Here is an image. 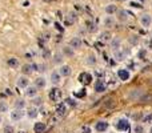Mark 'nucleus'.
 Returning <instances> with one entry per match:
<instances>
[{"label": "nucleus", "mask_w": 152, "mask_h": 133, "mask_svg": "<svg viewBox=\"0 0 152 133\" xmlns=\"http://www.w3.org/2000/svg\"><path fill=\"white\" fill-rule=\"evenodd\" d=\"M138 41H139L138 36H131L130 37V43L131 44H138Z\"/></svg>", "instance_id": "e433bc0d"}, {"label": "nucleus", "mask_w": 152, "mask_h": 133, "mask_svg": "<svg viewBox=\"0 0 152 133\" xmlns=\"http://www.w3.org/2000/svg\"><path fill=\"white\" fill-rule=\"evenodd\" d=\"M139 57H140V59L145 57V51H140V52H139Z\"/></svg>", "instance_id": "a19ab883"}, {"label": "nucleus", "mask_w": 152, "mask_h": 133, "mask_svg": "<svg viewBox=\"0 0 152 133\" xmlns=\"http://www.w3.org/2000/svg\"><path fill=\"white\" fill-rule=\"evenodd\" d=\"M151 133H152V128H151Z\"/></svg>", "instance_id": "49530a36"}, {"label": "nucleus", "mask_w": 152, "mask_h": 133, "mask_svg": "<svg viewBox=\"0 0 152 133\" xmlns=\"http://www.w3.org/2000/svg\"><path fill=\"white\" fill-rule=\"evenodd\" d=\"M23 116H24V112L22 111V109H16L15 108L14 112H11V119L14 120V121H18V120H22Z\"/></svg>", "instance_id": "423d86ee"}, {"label": "nucleus", "mask_w": 152, "mask_h": 133, "mask_svg": "<svg viewBox=\"0 0 152 133\" xmlns=\"http://www.w3.org/2000/svg\"><path fill=\"white\" fill-rule=\"evenodd\" d=\"M4 133H14V128H12V126H10V125L4 126Z\"/></svg>", "instance_id": "c9c22d12"}, {"label": "nucleus", "mask_w": 152, "mask_h": 133, "mask_svg": "<svg viewBox=\"0 0 152 133\" xmlns=\"http://www.w3.org/2000/svg\"><path fill=\"white\" fill-rule=\"evenodd\" d=\"M75 22H76V14L75 12H71V14L68 15L67 20H65V23H67V24H73Z\"/></svg>", "instance_id": "4be33fe9"}, {"label": "nucleus", "mask_w": 152, "mask_h": 133, "mask_svg": "<svg viewBox=\"0 0 152 133\" xmlns=\"http://www.w3.org/2000/svg\"><path fill=\"white\" fill-rule=\"evenodd\" d=\"M25 89H27V90H25V95L29 96V97L35 96V95L37 93V88H36V86H27Z\"/></svg>", "instance_id": "2eb2a0df"}, {"label": "nucleus", "mask_w": 152, "mask_h": 133, "mask_svg": "<svg viewBox=\"0 0 152 133\" xmlns=\"http://www.w3.org/2000/svg\"><path fill=\"white\" fill-rule=\"evenodd\" d=\"M55 112H56V116H58V117H63V116L67 113V105H65L64 103H60V104L56 107Z\"/></svg>", "instance_id": "20e7f679"}, {"label": "nucleus", "mask_w": 152, "mask_h": 133, "mask_svg": "<svg viewBox=\"0 0 152 133\" xmlns=\"http://www.w3.org/2000/svg\"><path fill=\"white\" fill-rule=\"evenodd\" d=\"M48 97H50L51 101H59L60 99H62V90L59 89V88H52V89L50 90V93H48Z\"/></svg>", "instance_id": "f257e3e1"}, {"label": "nucleus", "mask_w": 152, "mask_h": 133, "mask_svg": "<svg viewBox=\"0 0 152 133\" xmlns=\"http://www.w3.org/2000/svg\"><path fill=\"white\" fill-rule=\"evenodd\" d=\"M27 115H28L29 119H35V117H37V115H39V112H37L36 108H31L27 111Z\"/></svg>", "instance_id": "412c9836"}, {"label": "nucleus", "mask_w": 152, "mask_h": 133, "mask_svg": "<svg viewBox=\"0 0 152 133\" xmlns=\"http://www.w3.org/2000/svg\"><path fill=\"white\" fill-rule=\"evenodd\" d=\"M31 67H32L35 71H39V72H43L44 71V65L43 64H32Z\"/></svg>", "instance_id": "cd10ccee"}, {"label": "nucleus", "mask_w": 152, "mask_h": 133, "mask_svg": "<svg viewBox=\"0 0 152 133\" xmlns=\"http://www.w3.org/2000/svg\"><path fill=\"white\" fill-rule=\"evenodd\" d=\"M116 129L120 130V132H123V130H128V129H130V122L127 121L126 119L117 120V122H116Z\"/></svg>", "instance_id": "7ed1b4c3"}, {"label": "nucleus", "mask_w": 152, "mask_h": 133, "mask_svg": "<svg viewBox=\"0 0 152 133\" xmlns=\"http://www.w3.org/2000/svg\"><path fill=\"white\" fill-rule=\"evenodd\" d=\"M19 133H25V132H24V130H20V132H19Z\"/></svg>", "instance_id": "c03bdc74"}, {"label": "nucleus", "mask_w": 152, "mask_h": 133, "mask_svg": "<svg viewBox=\"0 0 152 133\" xmlns=\"http://www.w3.org/2000/svg\"><path fill=\"white\" fill-rule=\"evenodd\" d=\"M117 77L120 80H123V81H127V80L130 79V72L127 69H119L117 71Z\"/></svg>", "instance_id": "6e6552de"}, {"label": "nucleus", "mask_w": 152, "mask_h": 133, "mask_svg": "<svg viewBox=\"0 0 152 133\" xmlns=\"http://www.w3.org/2000/svg\"><path fill=\"white\" fill-rule=\"evenodd\" d=\"M65 105H71V107H76V105H77V103H76L75 100H73V99H67V100H65V103H64Z\"/></svg>", "instance_id": "c85d7f7f"}, {"label": "nucleus", "mask_w": 152, "mask_h": 133, "mask_svg": "<svg viewBox=\"0 0 152 133\" xmlns=\"http://www.w3.org/2000/svg\"><path fill=\"white\" fill-rule=\"evenodd\" d=\"M107 89V86H105V83L103 80H98L96 83H95V90L98 92V93H101V92H104Z\"/></svg>", "instance_id": "0eeeda50"}, {"label": "nucleus", "mask_w": 152, "mask_h": 133, "mask_svg": "<svg viewBox=\"0 0 152 133\" xmlns=\"http://www.w3.org/2000/svg\"><path fill=\"white\" fill-rule=\"evenodd\" d=\"M77 80H79L83 85H88V84H91V81H92V75L88 72H81L79 75V77H77Z\"/></svg>", "instance_id": "f03ea898"}, {"label": "nucleus", "mask_w": 152, "mask_h": 133, "mask_svg": "<svg viewBox=\"0 0 152 133\" xmlns=\"http://www.w3.org/2000/svg\"><path fill=\"white\" fill-rule=\"evenodd\" d=\"M107 129H108V122H105V121L96 122V130L98 132H105Z\"/></svg>", "instance_id": "9b49d317"}, {"label": "nucleus", "mask_w": 152, "mask_h": 133, "mask_svg": "<svg viewBox=\"0 0 152 133\" xmlns=\"http://www.w3.org/2000/svg\"><path fill=\"white\" fill-rule=\"evenodd\" d=\"M22 72L24 73V75H29V73L32 72V67H31V65H28V64L23 65V69H22Z\"/></svg>", "instance_id": "393cba45"}, {"label": "nucleus", "mask_w": 152, "mask_h": 133, "mask_svg": "<svg viewBox=\"0 0 152 133\" xmlns=\"http://www.w3.org/2000/svg\"><path fill=\"white\" fill-rule=\"evenodd\" d=\"M143 121L144 122H148V124H152V115H147L143 117Z\"/></svg>", "instance_id": "2f4dec72"}, {"label": "nucleus", "mask_w": 152, "mask_h": 133, "mask_svg": "<svg viewBox=\"0 0 152 133\" xmlns=\"http://www.w3.org/2000/svg\"><path fill=\"white\" fill-rule=\"evenodd\" d=\"M24 107H25V103L23 100H18L15 103V108L16 109H22V108H24Z\"/></svg>", "instance_id": "bb28decb"}, {"label": "nucleus", "mask_w": 152, "mask_h": 133, "mask_svg": "<svg viewBox=\"0 0 152 133\" xmlns=\"http://www.w3.org/2000/svg\"><path fill=\"white\" fill-rule=\"evenodd\" d=\"M104 25L108 27V28L109 27H113V25H115V19H113L111 15H108V16L104 19Z\"/></svg>", "instance_id": "dca6fc26"}, {"label": "nucleus", "mask_w": 152, "mask_h": 133, "mask_svg": "<svg viewBox=\"0 0 152 133\" xmlns=\"http://www.w3.org/2000/svg\"><path fill=\"white\" fill-rule=\"evenodd\" d=\"M104 107H107L108 109L113 108V107H115V103H113V99H107V100L104 101Z\"/></svg>", "instance_id": "b1692460"}, {"label": "nucleus", "mask_w": 152, "mask_h": 133, "mask_svg": "<svg viewBox=\"0 0 152 133\" xmlns=\"http://www.w3.org/2000/svg\"><path fill=\"white\" fill-rule=\"evenodd\" d=\"M95 63H96V57H95V55H90V56H88V64L94 65Z\"/></svg>", "instance_id": "7c9ffc66"}, {"label": "nucleus", "mask_w": 152, "mask_h": 133, "mask_svg": "<svg viewBox=\"0 0 152 133\" xmlns=\"http://www.w3.org/2000/svg\"><path fill=\"white\" fill-rule=\"evenodd\" d=\"M7 111H8V105H7V103L1 101V103H0V112H7Z\"/></svg>", "instance_id": "c756f323"}, {"label": "nucleus", "mask_w": 152, "mask_h": 133, "mask_svg": "<svg viewBox=\"0 0 152 133\" xmlns=\"http://www.w3.org/2000/svg\"><path fill=\"white\" fill-rule=\"evenodd\" d=\"M41 97H35L32 100V103H33V105H41Z\"/></svg>", "instance_id": "72a5a7b5"}, {"label": "nucleus", "mask_w": 152, "mask_h": 133, "mask_svg": "<svg viewBox=\"0 0 152 133\" xmlns=\"http://www.w3.org/2000/svg\"><path fill=\"white\" fill-rule=\"evenodd\" d=\"M151 23H152V18L149 16L148 14H144L140 18V24L143 25V27H145V28H147V27H149V25H151Z\"/></svg>", "instance_id": "39448f33"}, {"label": "nucleus", "mask_w": 152, "mask_h": 133, "mask_svg": "<svg viewBox=\"0 0 152 133\" xmlns=\"http://www.w3.org/2000/svg\"><path fill=\"white\" fill-rule=\"evenodd\" d=\"M60 61H62V57H60V56H56V57H55V63H60Z\"/></svg>", "instance_id": "37998d69"}, {"label": "nucleus", "mask_w": 152, "mask_h": 133, "mask_svg": "<svg viewBox=\"0 0 152 133\" xmlns=\"http://www.w3.org/2000/svg\"><path fill=\"white\" fill-rule=\"evenodd\" d=\"M116 14H117L119 22H127V19H128V12L127 11H124V9H117Z\"/></svg>", "instance_id": "1a4fd4ad"}, {"label": "nucleus", "mask_w": 152, "mask_h": 133, "mask_svg": "<svg viewBox=\"0 0 152 133\" xmlns=\"http://www.w3.org/2000/svg\"><path fill=\"white\" fill-rule=\"evenodd\" d=\"M64 53H65V55H68V56H72V55H73V51H72V49H69L68 47H65V48H64Z\"/></svg>", "instance_id": "4c0bfd02"}, {"label": "nucleus", "mask_w": 152, "mask_h": 133, "mask_svg": "<svg viewBox=\"0 0 152 133\" xmlns=\"http://www.w3.org/2000/svg\"><path fill=\"white\" fill-rule=\"evenodd\" d=\"M117 11V7H116L115 4H108V5H105V14L107 15H111L112 16L113 14H116Z\"/></svg>", "instance_id": "ddd939ff"}, {"label": "nucleus", "mask_w": 152, "mask_h": 133, "mask_svg": "<svg viewBox=\"0 0 152 133\" xmlns=\"http://www.w3.org/2000/svg\"><path fill=\"white\" fill-rule=\"evenodd\" d=\"M35 86H36V88H44V86H45V79L37 77V79L35 80Z\"/></svg>", "instance_id": "6ab92c4d"}, {"label": "nucleus", "mask_w": 152, "mask_h": 133, "mask_svg": "<svg viewBox=\"0 0 152 133\" xmlns=\"http://www.w3.org/2000/svg\"><path fill=\"white\" fill-rule=\"evenodd\" d=\"M33 130H35V133H43L45 130V124L44 122H36L33 126Z\"/></svg>", "instance_id": "4468645a"}, {"label": "nucleus", "mask_w": 152, "mask_h": 133, "mask_svg": "<svg viewBox=\"0 0 152 133\" xmlns=\"http://www.w3.org/2000/svg\"><path fill=\"white\" fill-rule=\"evenodd\" d=\"M116 57H117V59H119V60H123V57H124V53H123V52H116Z\"/></svg>", "instance_id": "58836bf2"}, {"label": "nucleus", "mask_w": 152, "mask_h": 133, "mask_svg": "<svg viewBox=\"0 0 152 133\" xmlns=\"http://www.w3.org/2000/svg\"><path fill=\"white\" fill-rule=\"evenodd\" d=\"M75 96L76 97H84L86 96V89H80V92H76Z\"/></svg>", "instance_id": "f704fd0d"}, {"label": "nucleus", "mask_w": 152, "mask_h": 133, "mask_svg": "<svg viewBox=\"0 0 152 133\" xmlns=\"http://www.w3.org/2000/svg\"><path fill=\"white\" fill-rule=\"evenodd\" d=\"M29 84V80L25 77V76H22V77H19L18 79V85L20 86V88H27Z\"/></svg>", "instance_id": "f8f14e48"}, {"label": "nucleus", "mask_w": 152, "mask_h": 133, "mask_svg": "<svg viewBox=\"0 0 152 133\" xmlns=\"http://www.w3.org/2000/svg\"><path fill=\"white\" fill-rule=\"evenodd\" d=\"M134 130H135V133H144V128L141 125H136Z\"/></svg>", "instance_id": "473e14b6"}, {"label": "nucleus", "mask_w": 152, "mask_h": 133, "mask_svg": "<svg viewBox=\"0 0 152 133\" xmlns=\"http://www.w3.org/2000/svg\"><path fill=\"white\" fill-rule=\"evenodd\" d=\"M81 132H83V133H91V128H90V126H83Z\"/></svg>", "instance_id": "ea45409f"}, {"label": "nucleus", "mask_w": 152, "mask_h": 133, "mask_svg": "<svg viewBox=\"0 0 152 133\" xmlns=\"http://www.w3.org/2000/svg\"><path fill=\"white\" fill-rule=\"evenodd\" d=\"M59 73L62 76H69L71 75V68H69L68 65H63L62 68L59 69Z\"/></svg>", "instance_id": "f3484780"}, {"label": "nucleus", "mask_w": 152, "mask_h": 133, "mask_svg": "<svg viewBox=\"0 0 152 133\" xmlns=\"http://www.w3.org/2000/svg\"><path fill=\"white\" fill-rule=\"evenodd\" d=\"M140 1H145V0H140Z\"/></svg>", "instance_id": "a18cd8bd"}, {"label": "nucleus", "mask_w": 152, "mask_h": 133, "mask_svg": "<svg viewBox=\"0 0 152 133\" xmlns=\"http://www.w3.org/2000/svg\"><path fill=\"white\" fill-rule=\"evenodd\" d=\"M131 5H132V7H136V8H141V5L139 3H131Z\"/></svg>", "instance_id": "79ce46f5"}, {"label": "nucleus", "mask_w": 152, "mask_h": 133, "mask_svg": "<svg viewBox=\"0 0 152 133\" xmlns=\"http://www.w3.org/2000/svg\"><path fill=\"white\" fill-rule=\"evenodd\" d=\"M60 73L59 72H54L52 73V75H51V81H52V83L54 84H59L60 83Z\"/></svg>", "instance_id": "aec40b11"}, {"label": "nucleus", "mask_w": 152, "mask_h": 133, "mask_svg": "<svg viewBox=\"0 0 152 133\" xmlns=\"http://www.w3.org/2000/svg\"><path fill=\"white\" fill-rule=\"evenodd\" d=\"M109 37H111V33L108 31H105V32H101L100 33V40L101 41H108Z\"/></svg>", "instance_id": "5701e85b"}, {"label": "nucleus", "mask_w": 152, "mask_h": 133, "mask_svg": "<svg viewBox=\"0 0 152 133\" xmlns=\"http://www.w3.org/2000/svg\"><path fill=\"white\" fill-rule=\"evenodd\" d=\"M8 65H10V67H12V68H16V67L19 65V61L16 60V59L11 57V59H8Z\"/></svg>", "instance_id": "a878e982"}, {"label": "nucleus", "mask_w": 152, "mask_h": 133, "mask_svg": "<svg viewBox=\"0 0 152 133\" xmlns=\"http://www.w3.org/2000/svg\"><path fill=\"white\" fill-rule=\"evenodd\" d=\"M0 121H1V117H0Z\"/></svg>", "instance_id": "de8ad7c7"}, {"label": "nucleus", "mask_w": 152, "mask_h": 133, "mask_svg": "<svg viewBox=\"0 0 152 133\" xmlns=\"http://www.w3.org/2000/svg\"><path fill=\"white\" fill-rule=\"evenodd\" d=\"M111 48H112L113 51H116V52H117V49L120 48V39H117V37L112 39V41H111Z\"/></svg>", "instance_id": "a211bd4d"}, {"label": "nucleus", "mask_w": 152, "mask_h": 133, "mask_svg": "<svg viewBox=\"0 0 152 133\" xmlns=\"http://www.w3.org/2000/svg\"><path fill=\"white\" fill-rule=\"evenodd\" d=\"M69 45H71V48H73V49L80 48L81 47V40H80V37H73V39H71L69 40Z\"/></svg>", "instance_id": "9d476101"}]
</instances>
